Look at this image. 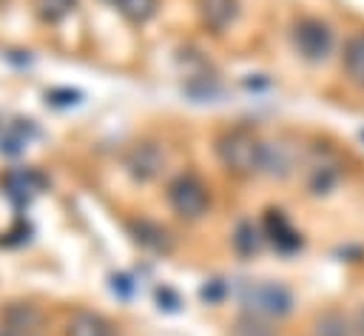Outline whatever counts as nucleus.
I'll return each mask as SVG.
<instances>
[{
    "label": "nucleus",
    "mask_w": 364,
    "mask_h": 336,
    "mask_svg": "<svg viewBox=\"0 0 364 336\" xmlns=\"http://www.w3.org/2000/svg\"><path fill=\"white\" fill-rule=\"evenodd\" d=\"M216 154L222 165L239 177H250L267 165V145L247 128H230L219 137Z\"/></svg>",
    "instance_id": "obj_1"
},
{
    "label": "nucleus",
    "mask_w": 364,
    "mask_h": 336,
    "mask_svg": "<svg viewBox=\"0 0 364 336\" xmlns=\"http://www.w3.org/2000/svg\"><path fill=\"white\" fill-rule=\"evenodd\" d=\"M168 202L182 219H199L210 205V194L199 177L182 174L168 185Z\"/></svg>",
    "instance_id": "obj_2"
},
{
    "label": "nucleus",
    "mask_w": 364,
    "mask_h": 336,
    "mask_svg": "<svg viewBox=\"0 0 364 336\" xmlns=\"http://www.w3.org/2000/svg\"><path fill=\"white\" fill-rule=\"evenodd\" d=\"M293 46L304 60H321L333 48V31L327 23H321L316 17L299 20L293 28Z\"/></svg>",
    "instance_id": "obj_3"
},
{
    "label": "nucleus",
    "mask_w": 364,
    "mask_h": 336,
    "mask_svg": "<svg viewBox=\"0 0 364 336\" xmlns=\"http://www.w3.org/2000/svg\"><path fill=\"white\" fill-rule=\"evenodd\" d=\"M245 305L259 316H284L293 308V296L284 285L256 282L245 290Z\"/></svg>",
    "instance_id": "obj_4"
},
{
    "label": "nucleus",
    "mask_w": 364,
    "mask_h": 336,
    "mask_svg": "<svg viewBox=\"0 0 364 336\" xmlns=\"http://www.w3.org/2000/svg\"><path fill=\"white\" fill-rule=\"evenodd\" d=\"M165 165V154L154 142H139L125 154V168L134 179H154Z\"/></svg>",
    "instance_id": "obj_5"
},
{
    "label": "nucleus",
    "mask_w": 364,
    "mask_h": 336,
    "mask_svg": "<svg viewBox=\"0 0 364 336\" xmlns=\"http://www.w3.org/2000/svg\"><path fill=\"white\" fill-rule=\"evenodd\" d=\"M239 14V0H199V17L210 31H225Z\"/></svg>",
    "instance_id": "obj_6"
},
{
    "label": "nucleus",
    "mask_w": 364,
    "mask_h": 336,
    "mask_svg": "<svg viewBox=\"0 0 364 336\" xmlns=\"http://www.w3.org/2000/svg\"><path fill=\"white\" fill-rule=\"evenodd\" d=\"M65 336H114L111 325L91 310H74L71 319L65 322Z\"/></svg>",
    "instance_id": "obj_7"
},
{
    "label": "nucleus",
    "mask_w": 364,
    "mask_h": 336,
    "mask_svg": "<svg viewBox=\"0 0 364 336\" xmlns=\"http://www.w3.org/2000/svg\"><path fill=\"white\" fill-rule=\"evenodd\" d=\"M264 233L270 236V242L282 251H296L299 248V233L293 231V225L282 216V211H267L264 216Z\"/></svg>",
    "instance_id": "obj_8"
},
{
    "label": "nucleus",
    "mask_w": 364,
    "mask_h": 336,
    "mask_svg": "<svg viewBox=\"0 0 364 336\" xmlns=\"http://www.w3.org/2000/svg\"><path fill=\"white\" fill-rule=\"evenodd\" d=\"M344 71L347 77L364 88V31L355 34L344 48Z\"/></svg>",
    "instance_id": "obj_9"
},
{
    "label": "nucleus",
    "mask_w": 364,
    "mask_h": 336,
    "mask_svg": "<svg viewBox=\"0 0 364 336\" xmlns=\"http://www.w3.org/2000/svg\"><path fill=\"white\" fill-rule=\"evenodd\" d=\"M37 188H43V177L34 174V171H11V174H6V191H9L11 196L26 199V196H28L31 191H37Z\"/></svg>",
    "instance_id": "obj_10"
},
{
    "label": "nucleus",
    "mask_w": 364,
    "mask_h": 336,
    "mask_svg": "<svg viewBox=\"0 0 364 336\" xmlns=\"http://www.w3.org/2000/svg\"><path fill=\"white\" fill-rule=\"evenodd\" d=\"M313 336H353V327L338 310H327L316 319Z\"/></svg>",
    "instance_id": "obj_11"
},
{
    "label": "nucleus",
    "mask_w": 364,
    "mask_h": 336,
    "mask_svg": "<svg viewBox=\"0 0 364 336\" xmlns=\"http://www.w3.org/2000/svg\"><path fill=\"white\" fill-rule=\"evenodd\" d=\"M134 231V239L151 251H165L168 248V233L159 228V225H151V222H134L131 225Z\"/></svg>",
    "instance_id": "obj_12"
},
{
    "label": "nucleus",
    "mask_w": 364,
    "mask_h": 336,
    "mask_svg": "<svg viewBox=\"0 0 364 336\" xmlns=\"http://www.w3.org/2000/svg\"><path fill=\"white\" fill-rule=\"evenodd\" d=\"M6 325L9 330H34L40 325V313L31 308V305H11L6 310Z\"/></svg>",
    "instance_id": "obj_13"
},
{
    "label": "nucleus",
    "mask_w": 364,
    "mask_h": 336,
    "mask_svg": "<svg viewBox=\"0 0 364 336\" xmlns=\"http://www.w3.org/2000/svg\"><path fill=\"white\" fill-rule=\"evenodd\" d=\"M233 248L242 253V256H253L259 248H262V233L259 228H253L250 222H242L233 233Z\"/></svg>",
    "instance_id": "obj_14"
},
{
    "label": "nucleus",
    "mask_w": 364,
    "mask_h": 336,
    "mask_svg": "<svg viewBox=\"0 0 364 336\" xmlns=\"http://www.w3.org/2000/svg\"><path fill=\"white\" fill-rule=\"evenodd\" d=\"M114 6H117L119 14L128 17L131 23H145V20L154 17V11H156V0H117Z\"/></svg>",
    "instance_id": "obj_15"
},
{
    "label": "nucleus",
    "mask_w": 364,
    "mask_h": 336,
    "mask_svg": "<svg viewBox=\"0 0 364 336\" xmlns=\"http://www.w3.org/2000/svg\"><path fill=\"white\" fill-rule=\"evenodd\" d=\"M74 6H77V0H34L37 14L48 23H57V20L68 17L74 11Z\"/></svg>",
    "instance_id": "obj_16"
},
{
    "label": "nucleus",
    "mask_w": 364,
    "mask_h": 336,
    "mask_svg": "<svg viewBox=\"0 0 364 336\" xmlns=\"http://www.w3.org/2000/svg\"><path fill=\"white\" fill-rule=\"evenodd\" d=\"M46 100H48L51 105H74V103H80V91H71V88H54V91L46 94Z\"/></svg>",
    "instance_id": "obj_17"
},
{
    "label": "nucleus",
    "mask_w": 364,
    "mask_h": 336,
    "mask_svg": "<svg viewBox=\"0 0 364 336\" xmlns=\"http://www.w3.org/2000/svg\"><path fill=\"white\" fill-rule=\"evenodd\" d=\"M156 302H159V308H165V310H176V308H179V296H176L173 290H168V288L156 290Z\"/></svg>",
    "instance_id": "obj_18"
},
{
    "label": "nucleus",
    "mask_w": 364,
    "mask_h": 336,
    "mask_svg": "<svg viewBox=\"0 0 364 336\" xmlns=\"http://www.w3.org/2000/svg\"><path fill=\"white\" fill-rule=\"evenodd\" d=\"M222 293H225V285H222L219 279H216V282H208V285L202 288V299H205V302H219Z\"/></svg>",
    "instance_id": "obj_19"
},
{
    "label": "nucleus",
    "mask_w": 364,
    "mask_h": 336,
    "mask_svg": "<svg viewBox=\"0 0 364 336\" xmlns=\"http://www.w3.org/2000/svg\"><path fill=\"white\" fill-rule=\"evenodd\" d=\"M361 330H364V310H361Z\"/></svg>",
    "instance_id": "obj_20"
},
{
    "label": "nucleus",
    "mask_w": 364,
    "mask_h": 336,
    "mask_svg": "<svg viewBox=\"0 0 364 336\" xmlns=\"http://www.w3.org/2000/svg\"><path fill=\"white\" fill-rule=\"evenodd\" d=\"M105 3H117V0H105Z\"/></svg>",
    "instance_id": "obj_21"
}]
</instances>
